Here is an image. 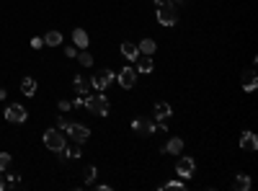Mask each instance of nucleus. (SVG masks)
Instances as JSON below:
<instances>
[{
    "label": "nucleus",
    "mask_w": 258,
    "mask_h": 191,
    "mask_svg": "<svg viewBox=\"0 0 258 191\" xmlns=\"http://www.w3.org/2000/svg\"><path fill=\"white\" fill-rule=\"evenodd\" d=\"M83 106H86L90 114H98V116H106V114H108V98L101 96V93L88 96L86 101H83Z\"/></svg>",
    "instance_id": "f257e3e1"
},
{
    "label": "nucleus",
    "mask_w": 258,
    "mask_h": 191,
    "mask_svg": "<svg viewBox=\"0 0 258 191\" xmlns=\"http://www.w3.org/2000/svg\"><path fill=\"white\" fill-rule=\"evenodd\" d=\"M178 21V11L173 3H158V23L163 26H176Z\"/></svg>",
    "instance_id": "f03ea898"
},
{
    "label": "nucleus",
    "mask_w": 258,
    "mask_h": 191,
    "mask_svg": "<svg viewBox=\"0 0 258 191\" xmlns=\"http://www.w3.org/2000/svg\"><path fill=\"white\" fill-rule=\"evenodd\" d=\"M114 80H116V75L111 70H98V72H93V78H90V88L93 90H106Z\"/></svg>",
    "instance_id": "7ed1b4c3"
},
{
    "label": "nucleus",
    "mask_w": 258,
    "mask_h": 191,
    "mask_svg": "<svg viewBox=\"0 0 258 191\" xmlns=\"http://www.w3.org/2000/svg\"><path fill=\"white\" fill-rule=\"evenodd\" d=\"M44 145H47L52 152L62 150V148H64V137H62V132H57V129H47V132H44Z\"/></svg>",
    "instance_id": "20e7f679"
},
{
    "label": "nucleus",
    "mask_w": 258,
    "mask_h": 191,
    "mask_svg": "<svg viewBox=\"0 0 258 191\" xmlns=\"http://www.w3.org/2000/svg\"><path fill=\"white\" fill-rule=\"evenodd\" d=\"M116 80H119V85L122 88H134V83H137V70L134 67H122L119 70V75H116Z\"/></svg>",
    "instance_id": "39448f33"
},
{
    "label": "nucleus",
    "mask_w": 258,
    "mask_h": 191,
    "mask_svg": "<svg viewBox=\"0 0 258 191\" xmlns=\"http://www.w3.org/2000/svg\"><path fill=\"white\" fill-rule=\"evenodd\" d=\"M5 119L11 122V124H21V122H26V108L21 106V104H11L5 108Z\"/></svg>",
    "instance_id": "423d86ee"
},
{
    "label": "nucleus",
    "mask_w": 258,
    "mask_h": 191,
    "mask_svg": "<svg viewBox=\"0 0 258 191\" xmlns=\"http://www.w3.org/2000/svg\"><path fill=\"white\" fill-rule=\"evenodd\" d=\"M132 127H134V132L145 134V137H147V134H155V132H158V124H155L152 119H134Z\"/></svg>",
    "instance_id": "0eeeda50"
},
{
    "label": "nucleus",
    "mask_w": 258,
    "mask_h": 191,
    "mask_svg": "<svg viewBox=\"0 0 258 191\" xmlns=\"http://www.w3.org/2000/svg\"><path fill=\"white\" fill-rule=\"evenodd\" d=\"M67 132H70V137L75 140V142H86V140L90 137V129H88V127H86V124H75V122L70 124Z\"/></svg>",
    "instance_id": "6e6552de"
},
{
    "label": "nucleus",
    "mask_w": 258,
    "mask_h": 191,
    "mask_svg": "<svg viewBox=\"0 0 258 191\" xmlns=\"http://www.w3.org/2000/svg\"><path fill=\"white\" fill-rule=\"evenodd\" d=\"M176 173H178L181 178H191V176H194V160H191V158H178Z\"/></svg>",
    "instance_id": "1a4fd4ad"
},
{
    "label": "nucleus",
    "mask_w": 258,
    "mask_h": 191,
    "mask_svg": "<svg viewBox=\"0 0 258 191\" xmlns=\"http://www.w3.org/2000/svg\"><path fill=\"white\" fill-rule=\"evenodd\" d=\"M240 148L245 152H256L258 150V140H256V134L253 132H243V137H240Z\"/></svg>",
    "instance_id": "9d476101"
},
{
    "label": "nucleus",
    "mask_w": 258,
    "mask_h": 191,
    "mask_svg": "<svg viewBox=\"0 0 258 191\" xmlns=\"http://www.w3.org/2000/svg\"><path fill=\"white\" fill-rule=\"evenodd\" d=\"M256 85H258L256 72H253V70H245V72H243V90H248V93H251V90H256Z\"/></svg>",
    "instance_id": "9b49d317"
},
{
    "label": "nucleus",
    "mask_w": 258,
    "mask_h": 191,
    "mask_svg": "<svg viewBox=\"0 0 258 191\" xmlns=\"http://www.w3.org/2000/svg\"><path fill=\"white\" fill-rule=\"evenodd\" d=\"M72 42H75V47H80V49H86L88 47V34H86V29H72Z\"/></svg>",
    "instance_id": "f8f14e48"
},
{
    "label": "nucleus",
    "mask_w": 258,
    "mask_h": 191,
    "mask_svg": "<svg viewBox=\"0 0 258 191\" xmlns=\"http://www.w3.org/2000/svg\"><path fill=\"white\" fill-rule=\"evenodd\" d=\"M171 114H173V111H171V106L165 104V101H158V104H155V119H158V122H165Z\"/></svg>",
    "instance_id": "ddd939ff"
},
{
    "label": "nucleus",
    "mask_w": 258,
    "mask_h": 191,
    "mask_svg": "<svg viewBox=\"0 0 258 191\" xmlns=\"http://www.w3.org/2000/svg\"><path fill=\"white\" fill-rule=\"evenodd\" d=\"M119 49H122V54L127 60H137V57H140V49H137L132 42H122V47H119Z\"/></svg>",
    "instance_id": "4468645a"
},
{
    "label": "nucleus",
    "mask_w": 258,
    "mask_h": 191,
    "mask_svg": "<svg viewBox=\"0 0 258 191\" xmlns=\"http://www.w3.org/2000/svg\"><path fill=\"white\" fill-rule=\"evenodd\" d=\"M183 150V140L181 137H171L168 145H165V152H171V155H181Z\"/></svg>",
    "instance_id": "2eb2a0df"
},
{
    "label": "nucleus",
    "mask_w": 258,
    "mask_h": 191,
    "mask_svg": "<svg viewBox=\"0 0 258 191\" xmlns=\"http://www.w3.org/2000/svg\"><path fill=\"white\" fill-rule=\"evenodd\" d=\"M152 57L150 54H142V57H137V70L140 72H152Z\"/></svg>",
    "instance_id": "dca6fc26"
},
{
    "label": "nucleus",
    "mask_w": 258,
    "mask_h": 191,
    "mask_svg": "<svg viewBox=\"0 0 258 191\" xmlns=\"http://www.w3.org/2000/svg\"><path fill=\"white\" fill-rule=\"evenodd\" d=\"M72 85H75L78 96H80V93H88V85H90V80H88V78H83V75H75V80H72Z\"/></svg>",
    "instance_id": "f3484780"
},
{
    "label": "nucleus",
    "mask_w": 258,
    "mask_h": 191,
    "mask_svg": "<svg viewBox=\"0 0 258 191\" xmlns=\"http://www.w3.org/2000/svg\"><path fill=\"white\" fill-rule=\"evenodd\" d=\"M21 90H23V96H34L36 93V80L34 78H23L21 80Z\"/></svg>",
    "instance_id": "a211bd4d"
},
{
    "label": "nucleus",
    "mask_w": 258,
    "mask_h": 191,
    "mask_svg": "<svg viewBox=\"0 0 258 191\" xmlns=\"http://www.w3.org/2000/svg\"><path fill=\"white\" fill-rule=\"evenodd\" d=\"M233 189H235V191H248V189H251V178H248L245 173L237 176V178L233 181Z\"/></svg>",
    "instance_id": "6ab92c4d"
},
{
    "label": "nucleus",
    "mask_w": 258,
    "mask_h": 191,
    "mask_svg": "<svg viewBox=\"0 0 258 191\" xmlns=\"http://www.w3.org/2000/svg\"><path fill=\"white\" fill-rule=\"evenodd\" d=\"M44 44H49V47H60V44H62V34L60 31H47Z\"/></svg>",
    "instance_id": "aec40b11"
},
{
    "label": "nucleus",
    "mask_w": 258,
    "mask_h": 191,
    "mask_svg": "<svg viewBox=\"0 0 258 191\" xmlns=\"http://www.w3.org/2000/svg\"><path fill=\"white\" fill-rule=\"evenodd\" d=\"M137 49H140L142 54H150V57H152V54H155V49H158V44H155L152 39H142V44H140Z\"/></svg>",
    "instance_id": "412c9836"
},
{
    "label": "nucleus",
    "mask_w": 258,
    "mask_h": 191,
    "mask_svg": "<svg viewBox=\"0 0 258 191\" xmlns=\"http://www.w3.org/2000/svg\"><path fill=\"white\" fill-rule=\"evenodd\" d=\"M8 168H11V155L0 152V173H8Z\"/></svg>",
    "instance_id": "4be33fe9"
},
{
    "label": "nucleus",
    "mask_w": 258,
    "mask_h": 191,
    "mask_svg": "<svg viewBox=\"0 0 258 191\" xmlns=\"http://www.w3.org/2000/svg\"><path fill=\"white\" fill-rule=\"evenodd\" d=\"M78 60H80L83 67H90V65H93V54H90V52H80Z\"/></svg>",
    "instance_id": "5701e85b"
},
{
    "label": "nucleus",
    "mask_w": 258,
    "mask_h": 191,
    "mask_svg": "<svg viewBox=\"0 0 258 191\" xmlns=\"http://www.w3.org/2000/svg\"><path fill=\"white\" fill-rule=\"evenodd\" d=\"M83 178H86V184L90 186V184L96 181V168H93V166H88V168H86V173H83Z\"/></svg>",
    "instance_id": "b1692460"
},
{
    "label": "nucleus",
    "mask_w": 258,
    "mask_h": 191,
    "mask_svg": "<svg viewBox=\"0 0 258 191\" xmlns=\"http://www.w3.org/2000/svg\"><path fill=\"white\" fill-rule=\"evenodd\" d=\"M70 119H67V116H60V119H57V127H60V129H70Z\"/></svg>",
    "instance_id": "393cba45"
},
{
    "label": "nucleus",
    "mask_w": 258,
    "mask_h": 191,
    "mask_svg": "<svg viewBox=\"0 0 258 191\" xmlns=\"http://www.w3.org/2000/svg\"><path fill=\"white\" fill-rule=\"evenodd\" d=\"M67 158H70V152H67V148H62V150H57V160H60V163H67Z\"/></svg>",
    "instance_id": "a878e982"
},
{
    "label": "nucleus",
    "mask_w": 258,
    "mask_h": 191,
    "mask_svg": "<svg viewBox=\"0 0 258 191\" xmlns=\"http://www.w3.org/2000/svg\"><path fill=\"white\" fill-rule=\"evenodd\" d=\"M163 189H183V181H168V184H163Z\"/></svg>",
    "instance_id": "bb28decb"
},
{
    "label": "nucleus",
    "mask_w": 258,
    "mask_h": 191,
    "mask_svg": "<svg viewBox=\"0 0 258 191\" xmlns=\"http://www.w3.org/2000/svg\"><path fill=\"white\" fill-rule=\"evenodd\" d=\"M18 184V176L16 173H11V176H8V181H5V189H13Z\"/></svg>",
    "instance_id": "cd10ccee"
},
{
    "label": "nucleus",
    "mask_w": 258,
    "mask_h": 191,
    "mask_svg": "<svg viewBox=\"0 0 258 191\" xmlns=\"http://www.w3.org/2000/svg\"><path fill=\"white\" fill-rule=\"evenodd\" d=\"M31 47H34V49L44 47V39H39V36H34V39H31Z\"/></svg>",
    "instance_id": "c85d7f7f"
},
{
    "label": "nucleus",
    "mask_w": 258,
    "mask_h": 191,
    "mask_svg": "<svg viewBox=\"0 0 258 191\" xmlns=\"http://www.w3.org/2000/svg\"><path fill=\"white\" fill-rule=\"evenodd\" d=\"M67 152H70V158H80V155H83L80 148H67Z\"/></svg>",
    "instance_id": "c756f323"
},
{
    "label": "nucleus",
    "mask_w": 258,
    "mask_h": 191,
    "mask_svg": "<svg viewBox=\"0 0 258 191\" xmlns=\"http://www.w3.org/2000/svg\"><path fill=\"white\" fill-rule=\"evenodd\" d=\"M70 108H72L70 101H60V111H70Z\"/></svg>",
    "instance_id": "7c9ffc66"
},
{
    "label": "nucleus",
    "mask_w": 258,
    "mask_h": 191,
    "mask_svg": "<svg viewBox=\"0 0 258 191\" xmlns=\"http://www.w3.org/2000/svg\"><path fill=\"white\" fill-rule=\"evenodd\" d=\"M64 54H67V57H75L78 49H75V47H67V49H64Z\"/></svg>",
    "instance_id": "2f4dec72"
},
{
    "label": "nucleus",
    "mask_w": 258,
    "mask_h": 191,
    "mask_svg": "<svg viewBox=\"0 0 258 191\" xmlns=\"http://www.w3.org/2000/svg\"><path fill=\"white\" fill-rule=\"evenodd\" d=\"M0 176H3V173H0ZM0 191H5V181L3 178H0Z\"/></svg>",
    "instance_id": "473e14b6"
},
{
    "label": "nucleus",
    "mask_w": 258,
    "mask_h": 191,
    "mask_svg": "<svg viewBox=\"0 0 258 191\" xmlns=\"http://www.w3.org/2000/svg\"><path fill=\"white\" fill-rule=\"evenodd\" d=\"M155 3H163V0H155Z\"/></svg>",
    "instance_id": "72a5a7b5"
}]
</instances>
